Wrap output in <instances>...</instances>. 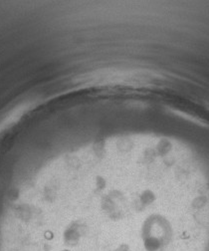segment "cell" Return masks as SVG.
<instances>
[{"label":"cell","instance_id":"1","mask_svg":"<svg viewBox=\"0 0 209 251\" xmlns=\"http://www.w3.org/2000/svg\"><path fill=\"white\" fill-rule=\"evenodd\" d=\"M63 163L79 185L60 164L42 174L16 202L6 251H202L196 228L155 233L153 196L138 179L96 170L86 186Z\"/></svg>","mask_w":209,"mask_h":251}]
</instances>
